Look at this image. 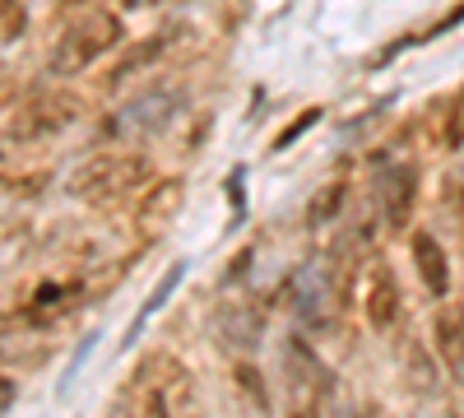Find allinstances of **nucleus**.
<instances>
[{
    "instance_id": "nucleus-2",
    "label": "nucleus",
    "mask_w": 464,
    "mask_h": 418,
    "mask_svg": "<svg viewBox=\"0 0 464 418\" xmlns=\"http://www.w3.org/2000/svg\"><path fill=\"white\" fill-rule=\"evenodd\" d=\"M121 43H126L121 15L102 10V5H84L61 24L56 43H52V56H47V70L56 74V80H70V74H84L93 61H102Z\"/></svg>"
},
{
    "instance_id": "nucleus-16",
    "label": "nucleus",
    "mask_w": 464,
    "mask_h": 418,
    "mask_svg": "<svg viewBox=\"0 0 464 418\" xmlns=\"http://www.w3.org/2000/svg\"><path fill=\"white\" fill-rule=\"evenodd\" d=\"M343 196H348V181H343V177L321 181V191H316L312 200H306V209H302L306 228H325V223H334V219H339V209H343Z\"/></svg>"
},
{
    "instance_id": "nucleus-17",
    "label": "nucleus",
    "mask_w": 464,
    "mask_h": 418,
    "mask_svg": "<svg viewBox=\"0 0 464 418\" xmlns=\"http://www.w3.org/2000/svg\"><path fill=\"white\" fill-rule=\"evenodd\" d=\"M126 418H177V413H172V404H168V395H163L159 386H153V382H144V376H135Z\"/></svg>"
},
{
    "instance_id": "nucleus-21",
    "label": "nucleus",
    "mask_w": 464,
    "mask_h": 418,
    "mask_svg": "<svg viewBox=\"0 0 464 418\" xmlns=\"http://www.w3.org/2000/svg\"><path fill=\"white\" fill-rule=\"evenodd\" d=\"M316 122H321V107H306V112H302V117H293V122H288V126H284V131L275 135V144H269V149H275V154H284V149H288L293 140H302V135H306V131H312Z\"/></svg>"
},
{
    "instance_id": "nucleus-7",
    "label": "nucleus",
    "mask_w": 464,
    "mask_h": 418,
    "mask_svg": "<svg viewBox=\"0 0 464 418\" xmlns=\"http://www.w3.org/2000/svg\"><path fill=\"white\" fill-rule=\"evenodd\" d=\"M177 117V98L163 93V89H153V93H140L130 98L116 117H107V131L111 135H135V140H149V135H159L168 122Z\"/></svg>"
},
{
    "instance_id": "nucleus-24",
    "label": "nucleus",
    "mask_w": 464,
    "mask_h": 418,
    "mask_svg": "<svg viewBox=\"0 0 464 418\" xmlns=\"http://www.w3.org/2000/svg\"><path fill=\"white\" fill-rule=\"evenodd\" d=\"M362 418H391V413H385V409H367Z\"/></svg>"
},
{
    "instance_id": "nucleus-8",
    "label": "nucleus",
    "mask_w": 464,
    "mask_h": 418,
    "mask_svg": "<svg viewBox=\"0 0 464 418\" xmlns=\"http://www.w3.org/2000/svg\"><path fill=\"white\" fill-rule=\"evenodd\" d=\"M404 312V297H400V279L385 260L367 265V279H362V316L372 330H391Z\"/></svg>"
},
{
    "instance_id": "nucleus-10",
    "label": "nucleus",
    "mask_w": 464,
    "mask_h": 418,
    "mask_svg": "<svg viewBox=\"0 0 464 418\" xmlns=\"http://www.w3.org/2000/svg\"><path fill=\"white\" fill-rule=\"evenodd\" d=\"M409 251H413V270H418L422 288H428L437 302H446V293H450V256H446V247L428 233V228H418V233L409 238Z\"/></svg>"
},
{
    "instance_id": "nucleus-5",
    "label": "nucleus",
    "mask_w": 464,
    "mask_h": 418,
    "mask_svg": "<svg viewBox=\"0 0 464 418\" xmlns=\"http://www.w3.org/2000/svg\"><path fill=\"white\" fill-rule=\"evenodd\" d=\"M372 200L391 233H404L418 205V168L409 159H385L372 177Z\"/></svg>"
},
{
    "instance_id": "nucleus-23",
    "label": "nucleus",
    "mask_w": 464,
    "mask_h": 418,
    "mask_svg": "<svg viewBox=\"0 0 464 418\" xmlns=\"http://www.w3.org/2000/svg\"><path fill=\"white\" fill-rule=\"evenodd\" d=\"M65 10H84V5H93V0H61Z\"/></svg>"
},
{
    "instance_id": "nucleus-25",
    "label": "nucleus",
    "mask_w": 464,
    "mask_h": 418,
    "mask_svg": "<svg viewBox=\"0 0 464 418\" xmlns=\"http://www.w3.org/2000/svg\"><path fill=\"white\" fill-rule=\"evenodd\" d=\"M126 5H163V0H126Z\"/></svg>"
},
{
    "instance_id": "nucleus-12",
    "label": "nucleus",
    "mask_w": 464,
    "mask_h": 418,
    "mask_svg": "<svg viewBox=\"0 0 464 418\" xmlns=\"http://www.w3.org/2000/svg\"><path fill=\"white\" fill-rule=\"evenodd\" d=\"M422 126H428V140L437 149H464V89H455L450 98H437Z\"/></svg>"
},
{
    "instance_id": "nucleus-14",
    "label": "nucleus",
    "mask_w": 464,
    "mask_h": 418,
    "mask_svg": "<svg viewBox=\"0 0 464 418\" xmlns=\"http://www.w3.org/2000/svg\"><path fill=\"white\" fill-rule=\"evenodd\" d=\"M395 358H400V376H404V386L409 391H418V395H428L432 386H437V367H432V358H428V349L418 345L413 335H404L400 345H395Z\"/></svg>"
},
{
    "instance_id": "nucleus-6",
    "label": "nucleus",
    "mask_w": 464,
    "mask_h": 418,
    "mask_svg": "<svg viewBox=\"0 0 464 418\" xmlns=\"http://www.w3.org/2000/svg\"><path fill=\"white\" fill-rule=\"evenodd\" d=\"M181 205H186V181H181V177H159V181H153L149 191L135 200V214H130L135 242H140V247H144V242H159L168 228L177 223Z\"/></svg>"
},
{
    "instance_id": "nucleus-22",
    "label": "nucleus",
    "mask_w": 464,
    "mask_h": 418,
    "mask_svg": "<svg viewBox=\"0 0 464 418\" xmlns=\"http://www.w3.org/2000/svg\"><path fill=\"white\" fill-rule=\"evenodd\" d=\"M14 395H19V382L14 376H0V418H5V409L14 404Z\"/></svg>"
},
{
    "instance_id": "nucleus-19",
    "label": "nucleus",
    "mask_w": 464,
    "mask_h": 418,
    "mask_svg": "<svg viewBox=\"0 0 464 418\" xmlns=\"http://www.w3.org/2000/svg\"><path fill=\"white\" fill-rule=\"evenodd\" d=\"M181 275H186V265H172V270L163 275V284H159V288H153V297L144 302V307H140V316L130 321V330H126V345H135V335H140V326H144V316L163 307V302H168V293H172V288L181 284Z\"/></svg>"
},
{
    "instance_id": "nucleus-9",
    "label": "nucleus",
    "mask_w": 464,
    "mask_h": 418,
    "mask_svg": "<svg viewBox=\"0 0 464 418\" xmlns=\"http://www.w3.org/2000/svg\"><path fill=\"white\" fill-rule=\"evenodd\" d=\"M432 354L450 382H464V302H441L432 316Z\"/></svg>"
},
{
    "instance_id": "nucleus-13",
    "label": "nucleus",
    "mask_w": 464,
    "mask_h": 418,
    "mask_svg": "<svg viewBox=\"0 0 464 418\" xmlns=\"http://www.w3.org/2000/svg\"><path fill=\"white\" fill-rule=\"evenodd\" d=\"M227 386H232V400H237V409L246 418H269V386L251 358H237L227 367Z\"/></svg>"
},
{
    "instance_id": "nucleus-15",
    "label": "nucleus",
    "mask_w": 464,
    "mask_h": 418,
    "mask_svg": "<svg viewBox=\"0 0 464 418\" xmlns=\"http://www.w3.org/2000/svg\"><path fill=\"white\" fill-rule=\"evenodd\" d=\"M172 43V28H163V33H153V37H144V43H135V47H126V56L116 61L111 70H107V89H116V84H126L130 74H140L144 65H153L159 61V52Z\"/></svg>"
},
{
    "instance_id": "nucleus-20",
    "label": "nucleus",
    "mask_w": 464,
    "mask_h": 418,
    "mask_svg": "<svg viewBox=\"0 0 464 418\" xmlns=\"http://www.w3.org/2000/svg\"><path fill=\"white\" fill-rule=\"evenodd\" d=\"M28 33V5L24 0H0V43H19Z\"/></svg>"
},
{
    "instance_id": "nucleus-11",
    "label": "nucleus",
    "mask_w": 464,
    "mask_h": 418,
    "mask_svg": "<svg viewBox=\"0 0 464 418\" xmlns=\"http://www.w3.org/2000/svg\"><path fill=\"white\" fill-rule=\"evenodd\" d=\"M260 335H265V312L256 307V302H227L223 316H218V345L227 349H237V354H251L260 345Z\"/></svg>"
},
{
    "instance_id": "nucleus-1",
    "label": "nucleus",
    "mask_w": 464,
    "mask_h": 418,
    "mask_svg": "<svg viewBox=\"0 0 464 418\" xmlns=\"http://www.w3.org/2000/svg\"><path fill=\"white\" fill-rule=\"evenodd\" d=\"M153 181L159 177H153L149 154H140V149H102V154L84 159L80 168L70 172L65 191L80 205L116 209V205H126L130 196H144Z\"/></svg>"
},
{
    "instance_id": "nucleus-3",
    "label": "nucleus",
    "mask_w": 464,
    "mask_h": 418,
    "mask_svg": "<svg viewBox=\"0 0 464 418\" xmlns=\"http://www.w3.org/2000/svg\"><path fill=\"white\" fill-rule=\"evenodd\" d=\"M339 382L306 335L284 339V418H330Z\"/></svg>"
},
{
    "instance_id": "nucleus-18",
    "label": "nucleus",
    "mask_w": 464,
    "mask_h": 418,
    "mask_svg": "<svg viewBox=\"0 0 464 418\" xmlns=\"http://www.w3.org/2000/svg\"><path fill=\"white\" fill-rule=\"evenodd\" d=\"M437 200H441V214H446V219H450V228H455L459 247H464V172H446Z\"/></svg>"
},
{
    "instance_id": "nucleus-4",
    "label": "nucleus",
    "mask_w": 464,
    "mask_h": 418,
    "mask_svg": "<svg viewBox=\"0 0 464 418\" xmlns=\"http://www.w3.org/2000/svg\"><path fill=\"white\" fill-rule=\"evenodd\" d=\"M80 93H70V89H37L28 93L24 102H14L10 112V144H37V140H52L61 131H70L74 122H80Z\"/></svg>"
}]
</instances>
